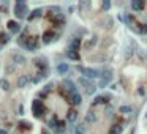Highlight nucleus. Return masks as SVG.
<instances>
[{
	"label": "nucleus",
	"instance_id": "1",
	"mask_svg": "<svg viewBox=\"0 0 147 134\" xmlns=\"http://www.w3.org/2000/svg\"><path fill=\"white\" fill-rule=\"evenodd\" d=\"M81 73L87 74V77H95V76L98 74L96 71H92V69H86V68H81Z\"/></svg>",
	"mask_w": 147,
	"mask_h": 134
},
{
	"label": "nucleus",
	"instance_id": "2",
	"mask_svg": "<svg viewBox=\"0 0 147 134\" xmlns=\"http://www.w3.org/2000/svg\"><path fill=\"white\" fill-rule=\"evenodd\" d=\"M71 98H73V103H81V96H79L78 93H71Z\"/></svg>",
	"mask_w": 147,
	"mask_h": 134
},
{
	"label": "nucleus",
	"instance_id": "3",
	"mask_svg": "<svg viewBox=\"0 0 147 134\" xmlns=\"http://www.w3.org/2000/svg\"><path fill=\"white\" fill-rule=\"evenodd\" d=\"M131 7H133V8H136V10H138V8H142L144 5H142V3H138V2H136V3H133Z\"/></svg>",
	"mask_w": 147,
	"mask_h": 134
},
{
	"label": "nucleus",
	"instance_id": "4",
	"mask_svg": "<svg viewBox=\"0 0 147 134\" xmlns=\"http://www.w3.org/2000/svg\"><path fill=\"white\" fill-rule=\"evenodd\" d=\"M0 134H5V133H3V131H0Z\"/></svg>",
	"mask_w": 147,
	"mask_h": 134
}]
</instances>
